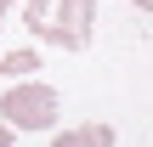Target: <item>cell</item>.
<instances>
[{
    "mask_svg": "<svg viewBox=\"0 0 153 147\" xmlns=\"http://www.w3.org/2000/svg\"><path fill=\"white\" fill-rule=\"evenodd\" d=\"M57 113H62V96L51 85H40V79H6V91H0V125H11V130H51Z\"/></svg>",
    "mask_w": 153,
    "mask_h": 147,
    "instance_id": "cell-1",
    "label": "cell"
},
{
    "mask_svg": "<svg viewBox=\"0 0 153 147\" xmlns=\"http://www.w3.org/2000/svg\"><path fill=\"white\" fill-rule=\"evenodd\" d=\"M91 23H97V0H57L45 40L62 45V51H85L91 45Z\"/></svg>",
    "mask_w": 153,
    "mask_h": 147,
    "instance_id": "cell-2",
    "label": "cell"
},
{
    "mask_svg": "<svg viewBox=\"0 0 153 147\" xmlns=\"http://www.w3.org/2000/svg\"><path fill=\"white\" fill-rule=\"evenodd\" d=\"M40 74V51H6L0 57V79H28Z\"/></svg>",
    "mask_w": 153,
    "mask_h": 147,
    "instance_id": "cell-3",
    "label": "cell"
},
{
    "mask_svg": "<svg viewBox=\"0 0 153 147\" xmlns=\"http://www.w3.org/2000/svg\"><path fill=\"white\" fill-rule=\"evenodd\" d=\"M23 23L45 40V28H51V0H23Z\"/></svg>",
    "mask_w": 153,
    "mask_h": 147,
    "instance_id": "cell-4",
    "label": "cell"
},
{
    "mask_svg": "<svg viewBox=\"0 0 153 147\" xmlns=\"http://www.w3.org/2000/svg\"><path fill=\"white\" fill-rule=\"evenodd\" d=\"M85 147H119L114 125H85Z\"/></svg>",
    "mask_w": 153,
    "mask_h": 147,
    "instance_id": "cell-5",
    "label": "cell"
},
{
    "mask_svg": "<svg viewBox=\"0 0 153 147\" xmlns=\"http://www.w3.org/2000/svg\"><path fill=\"white\" fill-rule=\"evenodd\" d=\"M51 147H85V130H62V136H51Z\"/></svg>",
    "mask_w": 153,
    "mask_h": 147,
    "instance_id": "cell-6",
    "label": "cell"
},
{
    "mask_svg": "<svg viewBox=\"0 0 153 147\" xmlns=\"http://www.w3.org/2000/svg\"><path fill=\"white\" fill-rule=\"evenodd\" d=\"M11 136H17V130H11V125H0V147H11Z\"/></svg>",
    "mask_w": 153,
    "mask_h": 147,
    "instance_id": "cell-7",
    "label": "cell"
},
{
    "mask_svg": "<svg viewBox=\"0 0 153 147\" xmlns=\"http://www.w3.org/2000/svg\"><path fill=\"white\" fill-rule=\"evenodd\" d=\"M131 6H136V11H153V0H131Z\"/></svg>",
    "mask_w": 153,
    "mask_h": 147,
    "instance_id": "cell-8",
    "label": "cell"
},
{
    "mask_svg": "<svg viewBox=\"0 0 153 147\" xmlns=\"http://www.w3.org/2000/svg\"><path fill=\"white\" fill-rule=\"evenodd\" d=\"M11 6H17V0H0V17H6V11H11Z\"/></svg>",
    "mask_w": 153,
    "mask_h": 147,
    "instance_id": "cell-9",
    "label": "cell"
}]
</instances>
